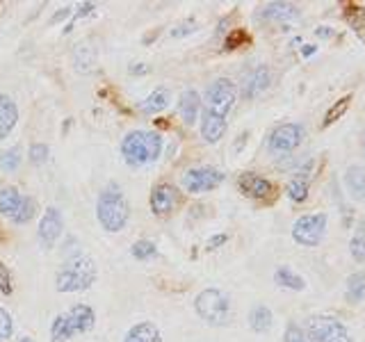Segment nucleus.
Segmentation results:
<instances>
[{"label":"nucleus","mask_w":365,"mask_h":342,"mask_svg":"<svg viewBox=\"0 0 365 342\" xmlns=\"http://www.w3.org/2000/svg\"><path fill=\"white\" fill-rule=\"evenodd\" d=\"M224 182V171L215 167H194L182 174V187L190 194H205L217 190Z\"/></svg>","instance_id":"9b49d317"},{"label":"nucleus","mask_w":365,"mask_h":342,"mask_svg":"<svg viewBox=\"0 0 365 342\" xmlns=\"http://www.w3.org/2000/svg\"><path fill=\"white\" fill-rule=\"evenodd\" d=\"M242 41H249V37H247V34H245L242 30H235V32L231 34V37L226 39L224 46H226V51H235V46H240Z\"/></svg>","instance_id":"4c0bfd02"},{"label":"nucleus","mask_w":365,"mask_h":342,"mask_svg":"<svg viewBox=\"0 0 365 342\" xmlns=\"http://www.w3.org/2000/svg\"><path fill=\"white\" fill-rule=\"evenodd\" d=\"M16 123H19V108L14 98L0 91V142L7 140L14 133Z\"/></svg>","instance_id":"dca6fc26"},{"label":"nucleus","mask_w":365,"mask_h":342,"mask_svg":"<svg viewBox=\"0 0 365 342\" xmlns=\"http://www.w3.org/2000/svg\"><path fill=\"white\" fill-rule=\"evenodd\" d=\"M349 254L351 258L361 262V265H365V233L363 231H356L351 235L349 239Z\"/></svg>","instance_id":"c756f323"},{"label":"nucleus","mask_w":365,"mask_h":342,"mask_svg":"<svg viewBox=\"0 0 365 342\" xmlns=\"http://www.w3.org/2000/svg\"><path fill=\"white\" fill-rule=\"evenodd\" d=\"M98 279L96 262L89 256L78 254L68 258L64 265L55 274V290L62 294H73V292H85Z\"/></svg>","instance_id":"f03ea898"},{"label":"nucleus","mask_w":365,"mask_h":342,"mask_svg":"<svg viewBox=\"0 0 365 342\" xmlns=\"http://www.w3.org/2000/svg\"><path fill=\"white\" fill-rule=\"evenodd\" d=\"M48 155H51V148L46 146V144H41V142L30 144L28 157H30V162H32V165H43L46 160H48Z\"/></svg>","instance_id":"2f4dec72"},{"label":"nucleus","mask_w":365,"mask_h":342,"mask_svg":"<svg viewBox=\"0 0 365 342\" xmlns=\"http://www.w3.org/2000/svg\"><path fill=\"white\" fill-rule=\"evenodd\" d=\"M123 342H163V331L158 328V324L144 319V322H137L125 331Z\"/></svg>","instance_id":"6ab92c4d"},{"label":"nucleus","mask_w":365,"mask_h":342,"mask_svg":"<svg viewBox=\"0 0 365 342\" xmlns=\"http://www.w3.org/2000/svg\"><path fill=\"white\" fill-rule=\"evenodd\" d=\"M96 326V313L89 304H76L51 322V342H71Z\"/></svg>","instance_id":"20e7f679"},{"label":"nucleus","mask_w":365,"mask_h":342,"mask_svg":"<svg viewBox=\"0 0 365 342\" xmlns=\"http://www.w3.org/2000/svg\"><path fill=\"white\" fill-rule=\"evenodd\" d=\"M345 185L351 194V199L365 201V169L363 167H349L345 171Z\"/></svg>","instance_id":"b1692460"},{"label":"nucleus","mask_w":365,"mask_h":342,"mask_svg":"<svg viewBox=\"0 0 365 342\" xmlns=\"http://www.w3.org/2000/svg\"><path fill=\"white\" fill-rule=\"evenodd\" d=\"M226 135V119H215L201 114V137L208 144H217Z\"/></svg>","instance_id":"4be33fe9"},{"label":"nucleus","mask_w":365,"mask_h":342,"mask_svg":"<svg viewBox=\"0 0 365 342\" xmlns=\"http://www.w3.org/2000/svg\"><path fill=\"white\" fill-rule=\"evenodd\" d=\"M62 231H64V217L62 212L51 205V208H46L41 222H39V231H37V239L41 249H53L57 239L62 237Z\"/></svg>","instance_id":"f8f14e48"},{"label":"nucleus","mask_w":365,"mask_h":342,"mask_svg":"<svg viewBox=\"0 0 365 342\" xmlns=\"http://www.w3.org/2000/svg\"><path fill=\"white\" fill-rule=\"evenodd\" d=\"M283 342H308L306 338V331L297 324V322H290L283 331Z\"/></svg>","instance_id":"f704fd0d"},{"label":"nucleus","mask_w":365,"mask_h":342,"mask_svg":"<svg viewBox=\"0 0 365 342\" xmlns=\"http://www.w3.org/2000/svg\"><path fill=\"white\" fill-rule=\"evenodd\" d=\"M19 342H34V338H30V336H23V338H21Z\"/></svg>","instance_id":"a19ab883"},{"label":"nucleus","mask_w":365,"mask_h":342,"mask_svg":"<svg viewBox=\"0 0 365 342\" xmlns=\"http://www.w3.org/2000/svg\"><path fill=\"white\" fill-rule=\"evenodd\" d=\"M130 256L140 262L151 260L158 256V247H155V242H151V239H137V242H133V247H130Z\"/></svg>","instance_id":"cd10ccee"},{"label":"nucleus","mask_w":365,"mask_h":342,"mask_svg":"<svg viewBox=\"0 0 365 342\" xmlns=\"http://www.w3.org/2000/svg\"><path fill=\"white\" fill-rule=\"evenodd\" d=\"M194 28H197V23H194L192 19H187L185 23H180V26H176L174 30H171V37H176V39L187 37V34H192V32H194Z\"/></svg>","instance_id":"e433bc0d"},{"label":"nucleus","mask_w":365,"mask_h":342,"mask_svg":"<svg viewBox=\"0 0 365 342\" xmlns=\"http://www.w3.org/2000/svg\"><path fill=\"white\" fill-rule=\"evenodd\" d=\"M274 283H277L279 288L294 290V292H304L306 290V281L292 267H285V265L277 267V271H274Z\"/></svg>","instance_id":"412c9836"},{"label":"nucleus","mask_w":365,"mask_h":342,"mask_svg":"<svg viewBox=\"0 0 365 342\" xmlns=\"http://www.w3.org/2000/svg\"><path fill=\"white\" fill-rule=\"evenodd\" d=\"M0 292H3L5 296H9L11 292H14V281H11V271H9V267L5 265L3 260H0Z\"/></svg>","instance_id":"c9c22d12"},{"label":"nucleus","mask_w":365,"mask_h":342,"mask_svg":"<svg viewBox=\"0 0 365 342\" xmlns=\"http://www.w3.org/2000/svg\"><path fill=\"white\" fill-rule=\"evenodd\" d=\"M306 137V130L302 123H281L269 133L267 148L274 155H285L292 153L294 148H299Z\"/></svg>","instance_id":"9d476101"},{"label":"nucleus","mask_w":365,"mask_h":342,"mask_svg":"<svg viewBox=\"0 0 365 342\" xmlns=\"http://www.w3.org/2000/svg\"><path fill=\"white\" fill-rule=\"evenodd\" d=\"M311 194V185H308V178L304 174H297L290 182H288V197L292 203H304Z\"/></svg>","instance_id":"a878e982"},{"label":"nucleus","mask_w":365,"mask_h":342,"mask_svg":"<svg viewBox=\"0 0 365 342\" xmlns=\"http://www.w3.org/2000/svg\"><path fill=\"white\" fill-rule=\"evenodd\" d=\"M96 219L103 231H108V233H119L125 228V224H128L130 203L117 182H110L108 187L101 190L96 199Z\"/></svg>","instance_id":"f257e3e1"},{"label":"nucleus","mask_w":365,"mask_h":342,"mask_svg":"<svg viewBox=\"0 0 365 342\" xmlns=\"http://www.w3.org/2000/svg\"><path fill=\"white\" fill-rule=\"evenodd\" d=\"M21 165V148L14 146L9 148V151H5L3 155H0V169L5 171V174H11V171H16Z\"/></svg>","instance_id":"7c9ffc66"},{"label":"nucleus","mask_w":365,"mask_h":342,"mask_svg":"<svg viewBox=\"0 0 365 342\" xmlns=\"http://www.w3.org/2000/svg\"><path fill=\"white\" fill-rule=\"evenodd\" d=\"M345 296H347L349 304H361L365 299V274L363 271H354L347 279Z\"/></svg>","instance_id":"393cba45"},{"label":"nucleus","mask_w":365,"mask_h":342,"mask_svg":"<svg viewBox=\"0 0 365 342\" xmlns=\"http://www.w3.org/2000/svg\"><path fill=\"white\" fill-rule=\"evenodd\" d=\"M201 112V96L197 89H185L178 96V114L185 125H194Z\"/></svg>","instance_id":"a211bd4d"},{"label":"nucleus","mask_w":365,"mask_h":342,"mask_svg":"<svg viewBox=\"0 0 365 342\" xmlns=\"http://www.w3.org/2000/svg\"><path fill=\"white\" fill-rule=\"evenodd\" d=\"M272 322H274V315L265 304H256L249 311V328L256 331V333H265V331H269Z\"/></svg>","instance_id":"5701e85b"},{"label":"nucleus","mask_w":365,"mask_h":342,"mask_svg":"<svg viewBox=\"0 0 365 342\" xmlns=\"http://www.w3.org/2000/svg\"><path fill=\"white\" fill-rule=\"evenodd\" d=\"M272 85V73L265 64H260L256 68H251V71L245 76V83H242V96L245 98H256L260 96L262 91Z\"/></svg>","instance_id":"2eb2a0df"},{"label":"nucleus","mask_w":365,"mask_h":342,"mask_svg":"<svg viewBox=\"0 0 365 342\" xmlns=\"http://www.w3.org/2000/svg\"><path fill=\"white\" fill-rule=\"evenodd\" d=\"M73 64H76V71L80 73H89L91 66H94V53H91L89 46H76V53H73Z\"/></svg>","instance_id":"bb28decb"},{"label":"nucleus","mask_w":365,"mask_h":342,"mask_svg":"<svg viewBox=\"0 0 365 342\" xmlns=\"http://www.w3.org/2000/svg\"><path fill=\"white\" fill-rule=\"evenodd\" d=\"M180 203V192L178 187H174L171 182H158V185L151 190V197H148V205H151L153 214H171L176 210V205Z\"/></svg>","instance_id":"4468645a"},{"label":"nucleus","mask_w":365,"mask_h":342,"mask_svg":"<svg viewBox=\"0 0 365 342\" xmlns=\"http://www.w3.org/2000/svg\"><path fill=\"white\" fill-rule=\"evenodd\" d=\"M237 100V87L231 78H217L205 89V98L201 100L203 114L215 119H226Z\"/></svg>","instance_id":"423d86ee"},{"label":"nucleus","mask_w":365,"mask_h":342,"mask_svg":"<svg viewBox=\"0 0 365 342\" xmlns=\"http://www.w3.org/2000/svg\"><path fill=\"white\" fill-rule=\"evenodd\" d=\"M306 338L308 342H351L347 326L331 315H313L308 319Z\"/></svg>","instance_id":"0eeeda50"},{"label":"nucleus","mask_w":365,"mask_h":342,"mask_svg":"<svg viewBox=\"0 0 365 342\" xmlns=\"http://www.w3.org/2000/svg\"><path fill=\"white\" fill-rule=\"evenodd\" d=\"M146 71H148L146 64H133V66H130V73H133V76H137V73H146Z\"/></svg>","instance_id":"ea45409f"},{"label":"nucleus","mask_w":365,"mask_h":342,"mask_svg":"<svg viewBox=\"0 0 365 342\" xmlns=\"http://www.w3.org/2000/svg\"><path fill=\"white\" fill-rule=\"evenodd\" d=\"M327 224L329 219L324 212L302 214L299 219L292 224V239L302 247H317L324 239Z\"/></svg>","instance_id":"1a4fd4ad"},{"label":"nucleus","mask_w":365,"mask_h":342,"mask_svg":"<svg viewBox=\"0 0 365 342\" xmlns=\"http://www.w3.org/2000/svg\"><path fill=\"white\" fill-rule=\"evenodd\" d=\"M237 190L242 192L247 199H256V201L272 199L274 192H277L272 180H267L260 174H254V171H245V174L237 176Z\"/></svg>","instance_id":"ddd939ff"},{"label":"nucleus","mask_w":365,"mask_h":342,"mask_svg":"<svg viewBox=\"0 0 365 342\" xmlns=\"http://www.w3.org/2000/svg\"><path fill=\"white\" fill-rule=\"evenodd\" d=\"M363 151H365V135H363Z\"/></svg>","instance_id":"79ce46f5"},{"label":"nucleus","mask_w":365,"mask_h":342,"mask_svg":"<svg viewBox=\"0 0 365 342\" xmlns=\"http://www.w3.org/2000/svg\"><path fill=\"white\" fill-rule=\"evenodd\" d=\"M345 19L349 21V26L354 28V32L359 34V37L365 41V11H347Z\"/></svg>","instance_id":"72a5a7b5"},{"label":"nucleus","mask_w":365,"mask_h":342,"mask_svg":"<svg viewBox=\"0 0 365 342\" xmlns=\"http://www.w3.org/2000/svg\"><path fill=\"white\" fill-rule=\"evenodd\" d=\"M194 311L210 326H226L231 322V299L220 288H205L194 299Z\"/></svg>","instance_id":"39448f33"},{"label":"nucleus","mask_w":365,"mask_h":342,"mask_svg":"<svg viewBox=\"0 0 365 342\" xmlns=\"http://www.w3.org/2000/svg\"><path fill=\"white\" fill-rule=\"evenodd\" d=\"M121 157L130 167H146L163 155V135L155 130H130L121 140Z\"/></svg>","instance_id":"7ed1b4c3"},{"label":"nucleus","mask_w":365,"mask_h":342,"mask_svg":"<svg viewBox=\"0 0 365 342\" xmlns=\"http://www.w3.org/2000/svg\"><path fill=\"white\" fill-rule=\"evenodd\" d=\"M11 333H14V319H11V315L0 306V342L9 340Z\"/></svg>","instance_id":"473e14b6"},{"label":"nucleus","mask_w":365,"mask_h":342,"mask_svg":"<svg viewBox=\"0 0 365 342\" xmlns=\"http://www.w3.org/2000/svg\"><path fill=\"white\" fill-rule=\"evenodd\" d=\"M169 98H171L169 89L167 87H158L142 103H137V110H140L142 114H146V117H153V114H160L163 110H167Z\"/></svg>","instance_id":"aec40b11"},{"label":"nucleus","mask_w":365,"mask_h":342,"mask_svg":"<svg viewBox=\"0 0 365 342\" xmlns=\"http://www.w3.org/2000/svg\"><path fill=\"white\" fill-rule=\"evenodd\" d=\"M349 103H351V96L347 94V96H340L334 105H331L329 110H327V114H324V121H322V128H329L331 123H336L342 114L347 112V108H349Z\"/></svg>","instance_id":"c85d7f7f"},{"label":"nucleus","mask_w":365,"mask_h":342,"mask_svg":"<svg viewBox=\"0 0 365 342\" xmlns=\"http://www.w3.org/2000/svg\"><path fill=\"white\" fill-rule=\"evenodd\" d=\"M228 239V235H215V237H210L208 239V249H217V247H222L224 242Z\"/></svg>","instance_id":"58836bf2"},{"label":"nucleus","mask_w":365,"mask_h":342,"mask_svg":"<svg viewBox=\"0 0 365 342\" xmlns=\"http://www.w3.org/2000/svg\"><path fill=\"white\" fill-rule=\"evenodd\" d=\"M34 212H37V203L30 197H23L16 187L0 190V214H5L7 219L14 224H28L34 219Z\"/></svg>","instance_id":"6e6552de"},{"label":"nucleus","mask_w":365,"mask_h":342,"mask_svg":"<svg viewBox=\"0 0 365 342\" xmlns=\"http://www.w3.org/2000/svg\"><path fill=\"white\" fill-rule=\"evenodd\" d=\"M302 16V11L292 3H267L260 9V19L269 23H290Z\"/></svg>","instance_id":"f3484780"}]
</instances>
